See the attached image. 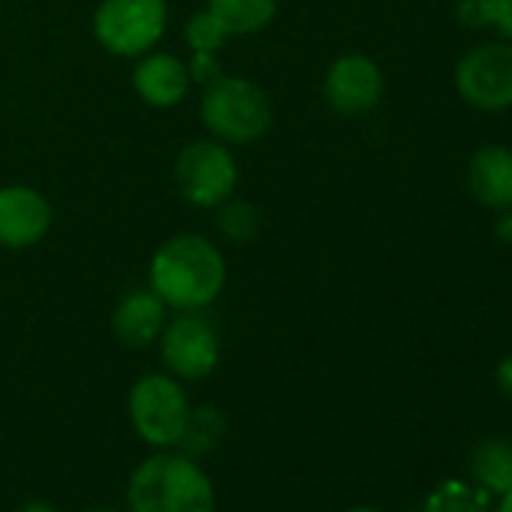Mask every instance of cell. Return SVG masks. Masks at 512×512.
Masks as SVG:
<instances>
[{
	"mask_svg": "<svg viewBox=\"0 0 512 512\" xmlns=\"http://www.w3.org/2000/svg\"><path fill=\"white\" fill-rule=\"evenodd\" d=\"M184 64H187V73H190L193 88H199V91L208 88V85H214L226 73L220 52H187Z\"/></svg>",
	"mask_w": 512,
	"mask_h": 512,
	"instance_id": "cell-20",
	"label": "cell"
},
{
	"mask_svg": "<svg viewBox=\"0 0 512 512\" xmlns=\"http://www.w3.org/2000/svg\"><path fill=\"white\" fill-rule=\"evenodd\" d=\"M455 94L476 112L512 109V40H485L470 46L452 73Z\"/></svg>",
	"mask_w": 512,
	"mask_h": 512,
	"instance_id": "cell-7",
	"label": "cell"
},
{
	"mask_svg": "<svg viewBox=\"0 0 512 512\" xmlns=\"http://www.w3.org/2000/svg\"><path fill=\"white\" fill-rule=\"evenodd\" d=\"M169 317H172V311L163 305V299L148 284L133 287L127 293H121V299L112 308V335L118 344H124L130 350H145V347L157 344Z\"/></svg>",
	"mask_w": 512,
	"mask_h": 512,
	"instance_id": "cell-12",
	"label": "cell"
},
{
	"mask_svg": "<svg viewBox=\"0 0 512 512\" xmlns=\"http://www.w3.org/2000/svg\"><path fill=\"white\" fill-rule=\"evenodd\" d=\"M205 10L220 22L229 40L256 37L275 25L281 0H205Z\"/></svg>",
	"mask_w": 512,
	"mask_h": 512,
	"instance_id": "cell-14",
	"label": "cell"
},
{
	"mask_svg": "<svg viewBox=\"0 0 512 512\" xmlns=\"http://www.w3.org/2000/svg\"><path fill=\"white\" fill-rule=\"evenodd\" d=\"M455 19L470 31H488V25H491V0H458Z\"/></svg>",
	"mask_w": 512,
	"mask_h": 512,
	"instance_id": "cell-21",
	"label": "cell"
},
{
	"mask_svg": "<svg viewBox=\"0 0 512 512\" xmlns=\"http://www.w3.org/2000/svg\"><path fill=\"white\" fill-rule=\"evenodd\" d=\"M494 380H497V389L512 401V353L500 359V365L494 371Z\"/></svg>",
	"mask_w": 512,
	"mask_h": 512,
	"instance_id": "cell-23",
	"label": "cell"
},
{
	"mask_svg": "<svg viewBox=\"0 0 512 512\" xmlns=\"http://www.w3.org/2000/svg\"><path fill=\"white\" fill-rule=\"evenodd\" d=\"M181 40H184L187 52H220L229 43L226 31L205 7L199 13L187 16V22L181 28Z\"/></svg>",
	"mask_w": 512,
	"mask_h": 512,
	"instance_id": "cell-19",
	"label": "cell"
},
{
	"mask_svg": "<svg viewBox=\"0 0 512 512\" xmlns=\"http://www.w3.org/2000/svg\"><path fill=\"white\" fill-rule=\"evenodd\" d=\"M199 121L205 136L229 148H244L269 136L275 124V103L260 82L223 73L214 85L202 88Z\"/></svg>",
	"mask_w": 512,
	"mask_h": 512,
	"instance_id": "cell-3",
	"label": "cell"
},
{
	"mask_svg": "<svg viewBox=\"0 0 512 512\" xmlns=\"http://www.w3.org/2000/svg\"><path fill=\"white\" fill-rule=\"evenodd\" d=\"M323 100L341 118L371 115L386 94L383 67L365 52H341L323 73Z\"/></svg>",
	"mask_w": 512,
	"mask_h": 512,
	"instance_id": "cell-9",
	"label": "cell"
},
{
	"mask_svg": "<svg viewBox=\"0 0 512 512\" xmlns=\"http://www.w3.org/2000/svg\"><path fill=\"white\" fill-rule=\"evenodd\" d=\"M55 226L52 199L31 184L0 187V247L4 250H34L49 238Z\"/></svg>",
	"mask_w": 512,
	"mask_h": 512,
	"instance_id": "cell-10",
	"label": "cell"
},
{
	"mask_svg": "<svg viewBox=\"0 0 512 512\" xmlns=\"http://www.w3.org/2000/svg\"><path fill=\"white\" fill-rule=\"evenodd\" d=\"M190 398L178 377L169 371H148L142 374L127 395L130 425L154 449H172L181 443L187 419H190Z\"/></svg>",
	"mask_w": 512,
	"mask_h": 512,
	"instance_id": "cell-6",
	"label": "cell"
},
{
	"mask_svg": "<svg viewBox=\"0 0 512 512\" xmlns=\"http://www.w3.org/2000/svg\"><path fill=\"white\" fill-rule=\"evenodd\" d=\"M172 181L178 196L199 211H214L238 193L241 166L229 145L199 136L181 145L172 163Z\"/></svg>",
	"mask_w": 512,
	"mask_h": 512,
	"instance_id": "cell-5",
	"label": "cell"
},
{
	"mask_svg": "<svg viewBox=\"0 0 512 512\" xmlns=\"http://www.w3.org/2000/svg\"><path fill=\"white\" fill-rule=\"evenodd\" d=\"M422 512H488V491L464 479H446L428 494Z\"/></svg>",
	"mask_w": 512,
	"mask_h": 512,
	"instance_id": "cell-17",
	"label": "cell"
},
{
	"mask_svg": "<svg viewBox=\"0 0 512 512\" xmlns=\"http://www.w3.org/2000/svg\"><path fill=\"white\" fill-rule=\"evenodd\" d=\"M0 13H4V0H0Z\"/></svg>",
	"mask_w": 512,
	"mask_h": 512,
	"instance_id": "cell-29",
	"label": "cell"
},
{
	"mask_svg": "<svg viewBox=\"0 0 512 512\" xmlns=\"http://www.w3.org/2000/svg\"><path fill=\"white\" fill-rule=\"evenodd\" d=\"M85 512H121V509H112V506H94V509H85Z\"/></svg>",
	"mask_w": 512,
	"mask_h": 512,
	"instance_id": "cell-28",
	"label": "cell"
},
{
	"mask_svg": "<svg viewBox=\"0 0 512 512\" xmlns=\"http://www.w3.org/2000/svg\"><path fill=\"white\" fill-rule=\"evenodd\" d=\"M127 506L130 512H214L217 494L193 455L160 449L130 473Z\"/></svg>",
	"mask_w": 512,
	"mask_h": 512,
	"instance_id": "cell-2",
	"label": "cell"
},
{
	"mask_svg": "<svg viewBox=\"0 0 512 512\" xmlns=\"http://www.w3.org/2000/svg\"><path fill=\"white\" fill-rule=\"evenodd\" d=\"M494 235H497L503 244H512V208H503V211H497V220H494Z\"/></svg>",
	"mask_w": 512,
	"mask_h": 512,
	"instance_id": "cell-24",
	"label": "cell"
},
{
	"mask_svg": "<svg viewBox=\"0 0 512 512\" xmlns=\"http://www.w3.org/2000/svg\"><path fill=\"white\" fill-rule=\"evenodd\" d=\"M169 25V0H97L91 13L94 43L118 61H136L145 52L160 49Z\"/></svg>",
	"mask_w": 512,
	"mask_h": 512,
	"instance_id": "cell-4",
	"label": "cell"
},
{
	"mask_svg": "<svg viewBox=\"0 0 512 512\" xmlns=\"http://www.w3.org/2000/svg\"><path fill=\"white\" fill-rule=\"evenodd\" d=\"M260 229H263V211L256 208V202H250L238 193L214 208V232L229 247L253 244L260 238Z\"/></svg>",
	"mask_w": 512,
	"mask_h": 512,
	"instance_id": "cell-16",
	"label": "cell"
},
{
	"mask_svg": "<svg viewBox=\"0 0 512 512\" xmlns=\"http://www.w3.org/2000/svg\"><path fill=\"white\" fill-rule=\"evenodd\" d=\"M220 434H223L220 410L196 407V410H190V419H187V428H184V437L178 446H184L187 455H202V452H211V446L220 440Z\"/></svg>",
	"mask_w": 512,
	"mask_h": 512,
	"instance_id": "cell-18",
	"label": "cell"
},
{
	"mask_svg": "<svg viewBox=\"0 0 512 512\" xmlns=\"http://www.w3.org/2000/svg\"><path fill=\"white\" fill-rule=\"evenodd\" d=\"M467 187L491 211L512 208V148L500 142L479 145L467 163Z\"/></svg>",
	"mask_w": 512,
	"mask_h": 512,
	"instance_id": "cell-13",
	"label": "cell"
},
{
	"mask_svg": "<svg viewBox=\"0 0 512 512\" xmlns=\"http://www.w3.org/2000/svg\"><path fill=\"white\" fill-rule=\"evenodd\" d=\"M163 371L181 383L205 380L220 365V335L205 311L172 314L157 338Z\"/></svg>",
	"mask_w": 512,
	"mask_h": 512,
	"instance_id": "cell-8",
	"label": "cell"
},
{
	"mask_svg": "<svg viewBox=\"0 0 512 512\" xmlns=\"http://www.w3.org/2000/svg\"><path fill=\"white\" fill-rule=\"evenodd\" d=\"M347 512H380L377 506H353V509H347Z\"/></svg>",
	"mask_w": 512,
	"mask_h": 512,
	"instance_id": "cell-27",
	"label": "cell"
},
{
	"mask_svg": "<svg viewBox=\"0 0 512 512\" xmlns=\"http://www.w3.org/2000/svg\"><path fill=\"white\" fill-rule=\"evenodd\" d=\"M470 473L488 494H506L512 488V443L503 437L482 440L470 455Z\"/></svg>",
	"mask_w": 512,
	"mask_h": 512,
	"instance_id": "cell-15",
	"label": "cell"
},
{
	"mask_svg": "<svg viewBox=\"0 0 512 512\" xmlns=\"http://www.w3.org/2000/svg\"><path fill=\"white\" fill-rule=\"evenodd\" d=\"M500 40H512V0H491V25Z\"/></svg>",
	"mask_w": 512,
	"mask_h": 512,
	"instance_id": "cell-22",
	"label": "cell"
},
{
	"mask_svg": "<svg viewBox=\"0 0 512 512\" xmlns=\"http://www.w3.org/2000/svg\"><path fill=\"white\" fill-rule=\"evenodd\" d=\"M130 88L148 109L172 112L190 97L193 82L181 55L166 52V49H151L133 61Z\"/></svg>",
	"mask_w": 512,
	"mask_h": 512,
	"instance_id": "cell-11",
	"label": "cell"
},
{
	"mask_svg": "<svg viewBox=\"0 0 512 512\" xmlns=\"http://www.w3.org/2000/svg\"><path fill=\"white\" fill-rule=\"evenodd\" d=\"M16 512H58L49 500H40V497H34V500H25Z\"/></svg>",
	"mask_w": 512,
	"mask_h": 512,
	"instance_id": "cell-25",
	"label": "cell"
},
{
	"mask_svg": "<svg viewBox=\"0 0 512 512\" xmlns=\"http://www.w3.org/2000/svg\"><path fill=\"white\" fill-rule=\"evenodd\" d=\"M229 284V263L220 241L202 232H175L148 256V287L172 314L208 311Z\"/></svg>",
	"mask_w": 512,
	"mask_h": 512,
	"instance_id": "cell-1",
	"label": "cell"
},
{
	"mask_svg": "<svg viewBox=\"0 0 512 512\" xmlns=\"http://www.w3.org/2000/svg\"><path fill=\"white\" fill-rule=\"evenodd\" d=\"M497 512H512V488L506 494H500V503H497Z\"/></svg>",
	"mask_w": 512,
	"mask_h": 512,
	"instance_id": "cell-26",
	"label": "cell"
}]
</instances>
